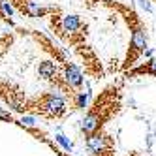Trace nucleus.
Returning a JSON list of instances; mask_svg holds the SVG:
<instances>
[{
	"mask_svg": "<svg viewBox=\"0 0 156 156\" xmlns=\"http://www.w3.org/2000/svg\"><path fill=\"white\" fill-rule=\"evenodd\" d=\"M130 21H132V36H130V49H128V57L124 60V64H122V70H128L132 68L133 64L137 62L139 57H143L145 49H147L149 45V36H147V30H145V27L139 23V21H136V15H130Z\"/></svg>",
	"mask_w": 156,
	"mask_h": 156,
	"instance_id": "obj_1",
	"label": "nucleus"
},
{
	"mask_svg": "<svg viewBox=\"0 0 156 156\" xmlns=\"http://www.w3.org/2000/svg\"><path fill=\"white\" fill-rule=\"evenodd\" d=\"M36 109H32L34 113H41V115H45L49 119H60L64 117L66 113V102H64V98H60L58 94H43L40 98V102L34 105Z\"/></svg>",
	"mask_w": 156,
	"mask_h": 156,
	"instance_id": "obj_2",
	"label": "nucleus"
},
{
	"mask_svg": "<svg viewBox=\"0 0 156 156\" xmlns=\"http://www.w3.org/2000/svg\"><path fill=\"white\" fill-rule=\"evenodd\" d=\"M87 149L94 156H111L113 145H111V139L104 136L102 132H94L87 136Z\"/></svg>",
	"mask_w": 156,
	"mask_h": 156,
	"instance_id": "obj_3",
	"label": "nucleus"
},
{
	"mask_svg": "<svg viewBox=\"0 0 156 156\" xmlns=\"http://www.w3.org/2000/svg\"><path fill=\"white\" fill-rule=\"evenodd\" d=\"M64 81L70 88H79L83 85V73L73 62H64Z\"/></svg>",
	"mask_w": 156,
	"mask_h": 156,
	"instance_id": "obj_4",
	"label": "nucleus"
},
{
	"mask_svg": "<svg viewBox=\"0 0 156 156\" xmlns=\"http://www.w3.org/2000/svg\"><path fill=\"white\" fill-rule=\"evenodd\" d=\"M60 25H62V32H68L70 36L81 34V30L85 28L81 17H79V15H73V13L64 15V17H62V21H60Z\"/></svg>",
	"mask_w": 156,
	"mask_h": 156,
	"instance_id": "obj_5",
	"label": "nucleus"
},
{
	"mask_svg": "<svg viewBox=\"0 0 156 156\" xmlns=\"http://www.w3.org/2000/svg\"><path fill=\"white\" fill-rule=\"evenodd\" d=\"M38 75L41 77V79H45V81L53 79V77L57 75V66H55V62L53 60H43V62H40V66H38Z\"/></svg>",
	"mask_w": 156,
	"mask_h": 156,
	"instance_id": "obj_6",
	"label": "nucleus"
},
{
	"mask_svg": "<svg viewBox=\"0 0 156 156\" xmlns=\"http://www.w3.org/2000/svg\"><path fill=\"white\" fill-rule=\"evenodd\" d=\"M21 9H23L28 17H45V15L49 13L47 8H41V6H38L36 2H25Z\"/></svg>",
	"mask_w": 156,
	"mask_h": 156,
	"instance_id": "obj_7",
	"label": "nucleus"
},
{
	"mask_svg": "<svg viewBox=\"0 0 156 156\" xmlns=\"http://www.w3.org/2000/svg\"><path fill=\"white\" fill-rule=\"evenodd\" d=\"M139 73H147V75L156 77V58H149V60L145 62L143 66L130 70V75H139Z\"/></svg>",
	"mask_w": 156,
	"mask_h": 156,
	"instance_id": "obj_8",
	"label": "nucleus"
},
{
	"mask_svg": "<svg viewBox=\"0 0 156 156\" xmlns=\"http://www.w3.org/2000/svg\"><path fill=\"white\" fill-rule=\"evenodd\" d=\"M75 107L77 109H85L87 107V102H88V94L87 92H75Z\"/></svg>",
	"mask_w": 156,
	"mask_h": 156,
	"instance_id": "obj_9",
	"label": "nucleus"
},
{
	"mask_svg": "<svg viewBox=\"0 0 156 156\" xmlns=\"http://www.w3.org/2000/svg\"><path fill=\"white\" fill-rule=\"evenodd\" d=\"M137 6L143 9V12H147V13H152V12H154L152 0H137Z\"/></svg>",
	"mask_w": 156,
	"mask_h": 156,
	"instance_id": "obj_10",
	"label": "nucleus"
},
{
	"mask_svg": "<svg viewBox=\"0 0 156 156\" xmlns=\"http://www.w3.org/2000/svg\"><path fill=\"white\" fill-rule=\"evenodd\" d=\"M57 141H58V143L62 145V147H64L66 151H72V143H70L68 139H66V137L62 136V133H57Z\"/></svg>",
	"mask_w": 156,
	"mask_h": 156,
	"instance_id": "obj_11",
	"label": "nucleus"
},
{
	"mask_svg": "<svg viewBox=\"0 0 156 156\" xmlns=\"http://www.w3.org/2000/svg\"><path fill=\"white\" fill-rule=\"evenodd\" d=\"M0 119H4V120H9V122H12V117H9V113H6V111H2V109H0Z\"/></svg>",
	"mask_w": 156,
	"mask_h": 156,
	"instance_id": "obj_12",
	"label": "nucleus"
},
{
	"mask_svg": "<svg viewBox=\"0 0 156 156\" xmlns=\"http://www.w3.org/2000/svg\"><path fill=\"white\" fill-rule=\"evenodd\" d=\"M23 124H27V126H32V124H34V119H32V117H27V119H23Z\"/></svg>",
	"mask_w": 156,
	"mask_h": 156,
	"instance_id": "obj_13",
	"label": "nucleus"
},
{
	"mask_svg": "<svg viewBox=\"0 0 156 156\" xmlns=\"http://www.w3.org/2000/svg\"><path fill=\"white\" fill-rule=\"evenodd\" d=\"M152 53H154V51H152L151 47H147V49H145V53H143V55H145V57H147V58H151V57H152Z\"/></svg>",
	"mask_w": 156,
	"mask_h": 156,
	"instance_id": "obj_14",
	"label": "nucleus"
},
{
	"mask_svg": "<svg viewBox=\"0 0 156 156\" xmlns=\"http://www.w3.org/2000/svg\"><path fill=\"white\" fill-rule=\"evenodd\" d=\"M2 6H4V9H6V13H9V15L13 13V9H12V6H8V4H2Z\"/></svg>",
	"mask_w": 156,
	"mask_h": 156,
	"instance_id": "obj_15",
	"label": "nucleus"
}]
</instances>
